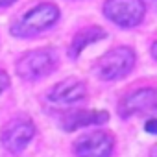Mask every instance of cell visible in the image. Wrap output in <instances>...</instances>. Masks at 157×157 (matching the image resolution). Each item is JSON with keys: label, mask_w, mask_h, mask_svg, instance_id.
Wrapping results in <instances>:
<instances>
[{"label": "cell", "mask_w": 157, "mask_h": 157, "mask_svg": "<svg viewBox=\"0 0 157 157\" xmlns=\"http://www.w3.org/2000/svg\"><path fill=\"white\" fill-rule=\"evenodd\" d=\"M59 17V11L54 4H41L33 10H30L19 22L11 26V33L17 37H30L37 32H43L50 28Z\"/></svg>", "instance_id": "obj_1"}, {"label": "cell", "mask_w": 157, "mask_h": 157, "mask_svg": "<svg viewBox=\"0 0 157 157\" xmlns=\"http://www.w3.org/2000/svg\"><path fill=\"white\" fill-rule=\"evenodd\" d=\"M135 65V54L131 48L120 46L104 54L96 63V72L102 80H117L126 76Z\"/></svg>", "instance_id": "obj_2"}, {"label": "cell", "mask_w": 157, "mask_h": 157, "mask_svg": "<svg viewBox=\"0 0 157 157\" xmlns=\"http://www.w3.org/2000/svg\"><path fill=\"white\" fill-rule=\"evenodd\" d=\"M56 57L50 50H32L24 54L17 63V74L22 80H37L54 70Z\"/></svg>", "instance_id": "obj_3"}, {"label": "cell", "mask_w": 157, "mask_h": 157, "mask_svg": "<svg viewBox=\"0 0 157 157\" xmlns=\"http://www.w3.org/2000/svg\"><path fill=\"white\" fill-rule=\"evenodd\" d=\"M105 15L122 28L137 26L144 17L142 0H107L104 6Z\"/></svg>", "instance_id": "obj_4"}, {"label": "cell", "mask_w": 157, "mask_h": 157, "mask_svg": "<svg viewBox=\"0 0 157 157\" xmlns=\"http://www.w3.org/2000/svg\"><path fill=\"white\" fill-rule=\"evenodd\" d=\"M33 135H35V128H33L32 120H28V118H15L4 128V131H2V144L13 153H21L28 146V142L32 140Z\"/></svg>", "instance_id": "obj_5"}, {"label": "cell", "mask_w": 157, "mask_h": 157, "mask_svg": "<svg viewBox=\"0 0 157 157\" xmlns=\"http://www.w3.org/2000/svg\"><path fill=\"white\" fill-rule=\"evenodd\" d=\"M78 157H109L113 151V137L104 131H94L82 137L74 144Z\"/></svg>", "instance_id": "obj_6"}, {"label": "cell", "mask_w": 157, "mask_h": 157, "mask_svg": "<svg viewBox=\"0 0 157 157\" xmlns=\"http://www.w3.org/2000/svg\"><path fill=\"white\" fill-rule=\"evenodd\" d=\"M155 102H157V96H155L153 89H140V91H135V93L128 94L120 102L118 113H120L122 118H126V117H131L135 113L148 111V109L155 107Z\"/></svg>", "instance_id": "obj_7"}, {"label": "cell", "mask_w": 157, "mask_h": 157, "mask_svg": "<svg viewBox=\"0 0 157 157\" xmlns=\"http://www.w3.org/2000/svg\"><path fill=\"white\" fill-rule=\"evenodd\" d=\"M85 94H87V89H85V85H83L82 82L67 80V82L57 83V85L50 91L48 98H50V102H54V104H65V105H67V104L82 102V100L85 98Z\"/></svg>", "instance_id": "obj_8"}, {"label": "cell", "mask_w": 157, "mask_h": 157, "mask_svg": "<svg viewBox=\"0 0 157 157\" xmlns=\"http://www.w3.org/2000/svg\"><path fill=\"white\" fill-rule=\"evenodd\" d=\"M107 118H109V115L105 111H76L63 118V128L68 131H74L78 128L104 124V122H107Z\"/></svg>", "instance_id": "obj_9"}, {"label": "cell", "mask_w": 157, "mask_h": 157, "mask_svg": "<svg viewBox=\"0 0 157 157\" xmlns=\"http://www.w3.org/2000/svg\"><path fill=\"white\" fill-rule=\"evenodd\" d=\"M104 37H105V32L102 28H87V30L80 32L74 37V41H72V44L68 48L70 57H78L89 44H93V43H96V41H100Z\"/></svg>", "instance_id": "obj_10"}, {"label": "cell", "mask_w": 157, "mask_h": 157, "mask_svg": "<svg viewBox=\"0 0 157 157\" xmlns=\"http://www.w3.org/2000/svg\"><path fill=\"white\" fill-rule=\"evenodd\" d=\"M8 85H10V78H8V74L0 70V93H2Z\"/></svg>", "instance_id": "obj_11"}, {"label": "cell", "mask_w": 157, "mask_h": 157, "mask_svg": "<svg viewBox=\"0 0 157 157\" xmlns=\"http://www.w3.org/2000/svg\"><path fill=\"white\" fill-rule=\"evenodd\" d=\"M146 131L151 133V135L155 133V120H153V118H150V120L146 122Z\"/></svg>", "instance_id": "obj_12"}, {"label": "cell", "mask_w": 157, "mask_h": 157, "mask_svg": "<svg viewBox=\"0 0 157 157\" xmlns=\"http://www.w3.org/2000/svg\"><path fill=\"white\" fill-rule=\"evenodd\" d=\"M15 2V0H0V8H2V6H8V4H13Z\"/></svg>", "instance_id": "obj_13"}]
</instances>
